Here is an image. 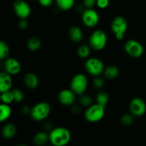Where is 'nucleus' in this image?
I'll return each mask as SVG.
<instances>
[{
	"label": "nucleus",
	"instance_id": "obj_1",
	"mask_svg": "<svg viewBox=\"0 0 146 146\" xmlns=\"http://www.w3.org/2000/svg\"><path fill=\"white\" fill-rule=\"evenodd\" d=\"M49 142L53 146H66L70 143L71 134L65 127H56L50 131Z\"/></svg>",
	"mask_w": 146,
	"mask_h": 146
},
{
	"label": "nucleus",
	"instance_id": "obj_2",
	"mask_svg": "<svg viewBox=\"0 0 146 146\" xmlns=\"http://www.w3.org/2000/svg\"><path fill=\"white\" fill-rule=\"evenodd\" d=\"M51 107L48 103L46 101H41L31 107L30 116L34 121L37 122L44 121L50 115Z\"/></svg>",
	"mask_w": 146,
	"mask_h": 146
},
{
	"label": "nucleus",
	"instance_id": "obj_3",
	"mask_svg": "<svg viewBox=\"0 0 146 146\" xmlns=\"http://www.w3.org/2000/svg\"><path fill=\"white\" fill-rule=\"evenodd\" d=\"M108 37L106 33L101 29L95 30L91 34L88 39V45L92 50L96 51H102L106 46Z\"/></svg>",
	"mask_w": 146,
	"mask_h": 146
},
{
	"label": "nucleus",
	"instance_id": "obj_4",
	"mask_svg": "<svg viewBox=\"0 0 146 146\" xmlns=\"http://www.w3.org/2000/svg\"><path fill=\"white\" fill-rule=\"evenodd\" d=\"M105 113L106 107L96 103L86 108L84 112V118L88 122L95 123L101 121L104 118Z\"/></svg>",
	"mask_w": 146,
	"mask_h": 146
},
{
	"label": "nucleus",
	"instance_id": "obj_5",
	"mask_svg": "<svg viewBox=\"0 0 146 146\" xmlns=\"http://www.w3.org/2000/svg\"><path fill=\"white\" fill-rule=\"evenodd\" d=\"M128 24L126 19L123 16H116L113 19L111 29L117 40H122L128 31Z\"/></svg>",
	"mask_w": 146,
	"mask_h": 146
},
{
	"label": "nucleus",
	"instance_id": "obj_6",
	"mask_svg": "<svg viewBox=\"0 0 146 146\" xmlns=\"http://www.w3.org/2000/svg\"><path fill=\"white\" fill-rule=\"evenodd\" d=\"M85 70L89 75L96 77L104 74L105 66L100 58L96 57H89L84 64Z\"/></svg>",
	"mask_w": 146,
	"mask_h": 146
},
{
	"label": "nucleus",
	"instance_id": "obj_7",
	"mask_svg": "<svg viewBox=\"0 0 146 146\" xmlns=\"http://www.w3.org/2000/svg\"><path fill=\"white\" fill-rule=\"evenodd\" d=\"M88 86V79L84 74H77L71 78L70 88L76 95L81 96L85 94Z\"/></svg>",
	"mask_w": 146,
	"mask_h": 146
},
{
	"label": "nucleus",
	"instance_id": "obj_8",
	"mask_svg": "<svg viewBox=\"0 0 146 146\" xmlns=\"http://www.w3.org/2000/svg\"><path fill=\"white\" fill-rule=\"evenodd\" d=\"M124 50L129 56L134 58H140L144 53V47L140 41L135 39H129L125 43Z\"/></svg>",
	"mask_w": 146,
	"mask_h": 146
},
{
	"label": "nucleus",
	"instance_id": "obj_9",
	"mask_svg": "<svg viewBox=\"0 0 146 146\" xmlns=\"http://www.w3.org/2000/svg\"><path fill=\"white\" fill-rule=\"evenodd\" d=\"M82 23L88 28H94L98 24L100 21L99 14L96 10L93 9H85L81 15Z\"/></svg>",
	"mask_w": 146,
	"mask_h": 146
},
{
	"label": "nucleus",
	"instance_id": "obj_10",
	"mask_svg": "<svg viewBox=\"0 0 146 146\" xmlns=\"http://www.w3.org/2000/svg\"><path fill=\"white\" fill-rule=\"evenodd\" d=\"M14 13L20 19H27L31 14V8L24 0H16L13 4Z\"/></svg>",
	"mask_w": 146,
	"mask_h": 146
},
{
	"label": "nucleus",
	"instance_id": "obj_11",
	"mask_svg": "<svg viewBox=\"0 0 146 146\" xmlns=\"http://www.w3.org/2000/svg\"><path fill=\"white\" fill-rule=\"evenodd\" d=\"M129 111L135 117H141L146 113V102L143 98L135 97L129 104Z\"/></svg>",
	"mask_w": 146,
	"mask_h": 146
},
{
	"label": "nucleus",
	"instance_id": "obj_12",
	"mask_svg": "<svg viewBox=\"0 0 146 146\" xmlns=\"http://www.w3.org/2000/svg\"><path fill=\"white\" fill-rule=\"evenodd\" d=\"M76 96V94L71 88H65L59 92L58 95V100L61 105L65 106H71L75 104Z\"/></svg>",
	"mask_w": 146,
	"mask_h": 146
},
{
	"label": "nucleus",
	"instance_id": "obj_13",
	"mask_svg": "<svg viewBox=\"0 0 146 146\" xmlns=\"http://www.w3.org/2000/svg\"><path fill=\"white\" fill-rule=\"evenodd\" d=\"M4 69L10 75H18L21 71V63L17 58L9 57L4 61Z\"/></svg>",
	"mask_w": 146,
	"mask_h": 146
},
{
	"label": "nucleus",
	"instance_id": "obj_14",
	"mask_svg": "<svg viewBox=\"0 0 146 146\" xmlns=\"http://www.w3.org/2000/svg\"><path fill=\"white\" fill-rule=\"evenodd\" d=\"M12 76L5 71L0 74V93L11 91L13 86Z\"/></svg>",
	"mask_w": 146,
	"mask_h": 146
},
{
	"label": "nucleus",
	"instance_id": "obj_15",
	"mask_svg": "<svg viewBox=\"0 0 146 146\" xmlns=\"http://www.w3.org/2000/svg\"><path fill=\"white\" fill-rule=\"evenodd\" d=\"M24 86L29 89H36L39 84L38 76L33 72H28L24 76L23 78Z\"/></svg>",
	"mask_w": 146,
	"mask_h": 146
},
{
	"label": "nucleus",
	"instance_id": "obj_16",
	"mask_svg": "<svg viewBox=\"0 0 146 146\" xmlns=\"http://www.w3.org/2000/svg\"><path fill=\"white\" fill-rule=\"evenodd\" d=\"M68 36L70 40L74 43H78L84 38V32L78 26H72L68 29Z\"/></svg>",
	"mask_w": 146,
	"mask_h": 146
},
{
	"label": "nucleus",
	"instance_id": "obj_17",
	"mask_svg": "<svg viewBox=\"0 0 146 146\" xmlns=\"http://www.w3.org/2000/svg\"><path fill=\"white\" fill-rule=\"evenodd\" d=\"M2 135L5 139L10 140L14 138L16 136L17 133V126L14 123H9L5 124L2 128Z\"/></svg>",
	"mask_w": 146,
	"mask_h": 146
},
{
	"label": "nucleus",
	"instance_id": "obj_18",
	"mask_svg": "<svg viewBox=\"0 0 146 146\" xmlns=\"http://www.w3.org/2000/svg\"><path fill=\"white\" fill-rule=\"evenodd\" d=\"M49 141V135L46 131H39L34 135L33 143L36 146H45Z\"/></svg>",
	"mask_w": 146,
	"mask_h": 146
},
{
	"label": "nucleus",
	"instance_id": "obj_19",
	"mask_svg": "<svg viewBox=\"0 0 146 146\" xmlns=\"http://www.w3.org/2000/svg\"><path fill=\"white\" fill-rule=\"evenodd\" d=\"M120 70L118 66L115 65H109L105 67L104 71V77L108 80H113L119 76Z\"/></svg>",
	"mask_w": 146,
	"mask_h": 146
},
{
	"label": "nucleus",
	"instance_id": "obj_20",
	"mask_svg": "<svg viewBox=\"0 0 146 146\" xmlns=\"http://www.w3.org/2000/svg\"><path fill=\"white\" fill-rule=\"evenodd\" d=\"M12 114V109L9 104H2L0 105V121L4 123L11 117Z\"/></svg>",
	"mask_w": 146,
	"mask_h": 146
},
{
	"label": "nucleus",
	"instance_id": "obj_21",
	"mask_svg": "<svg viewBox=\"0 0 146 146\" xmlns=\"http://www.w3.org/2000/svg\"><path fill=\"white\" fill-rule=\"evenodd\" d=\"M41 40L37 36H32L27 41V47L30 51L35 52L39 50L41 46Z\"/></svg>",
	"mask_w": 146,
	"mask_h": 146
},
{
	"label": "nucleus",
	"instance_id": "obj_22",
	"mask_svg": "<svg viewBox=\"0 0 146 146\" xmlns=\"http://www.w3.org/2000/svg\"><path fill=\"white\" fill-rule=\"evenodd\" d=\"M59 9L62 11H69L74 7L76 0H54Z\"/></svg>",
	"mask_w": 146,
	"mask_h": 146
},
{
	"label": "nucleus",
	"instance_id": "obj_23",
	"mask_svg": "<svg viewBox=\"0 0 146 146\" xmlns=\"http://www.w3.org/2000/svg\"><path fill=\"white\" fill-rule=\"evenodd\" d=\"M96 101L97 104L106 107L109 101V95L106 91L99 90L96 95Z\"/></svg>",
	"mask_w": 146,
	"mask_h": 146
},
{
	"label": "nucleus",
	"instance_id": "obj_24",
	"mask_svg": "<svg viewBox=\"0 0 146 146\" xmlns=\"http://www.w3.org/2000/svg\"><path fill=\"white\" fill-rule=\"evenodd\" d=\"M91 49L89 45H86V44H81L77 48V55L80 57L81 58H84V59H87L90 57L91 53Z\"/></svg>",
	"mask_w": 146,
	"mask_h": 146
},
{
	"label": "nucleus",
	"instance_id": "obj_25",
	"mask_svg": "<svg viewBox=\"0 0 146 146\" xmlns=\"http://www.w3.org/2000/svg\"><path fill=\"white\" fill-rule=\"evenodd\" d=\"M10 54V48L7 42L1 41L0 42V58L1 61H4L9 58Z\"/></svg>",
	"mask_w": 146,
	"mask_h": 146
},
{
	"label": "nucleus",
	"instance_id": "obj_26",
	"mask_svg": "<svg viewBox=\"0 0 146 146\" xmlns=\"http://www.w3.org/2000/svg\"><path fill=\"white\" fill-rule=\"evenodd\" d=\"M79 96L78 101H79V104L81 106L88 108L93 104V98L89 94H87L85 93V94H82Z\"/></svg>",
	"mask_w": 146,
	"mask_h": 146
},
{
	"label": "nucleus",
	"instance_id": "obj_27",
	"mask_svg": "<svg viewBox=\"0 0 146 146\" xmlns=\"http://www.w3.org/2000/svg\"><path fill=\"white\" fill-rule=\"evenodd\" d=\"M0 100H1L2 104H9L10 105L11 104L14 102V96H13L12 91H6V92L1 93L0 96Z\"/></svg>",
	"mask_w": 146,
	"mask_h": 146
},
{
	"label": "nucleus",
	"instance_id": "obj_28",
	"mask_svg": "<svg viewBox=\"0 0 146 146\" xmlns=\"http://www.w3.org/2000/svg\"><path fill=\"white\" fill-rule=\"evenodd\" d=\"M135 116L132 113H125L121 116V123L124 126H130L134 123Z\"/></svg>",
	"mask_w": 146,
	"mask_h": 146
},
{
	"label": "nucleus",
	"instance_id": "obj_29",
	"mask_svg": "<svg viewBox=\"0 0 146 146\" xmlns=\"http://www.w3.org/2000/svg\"><path fill=\"white\" fill-rule=\"evenodd\" d=\"M12 94L14 96V100L15 103L19 104L24 100V94L19 88H15V89L12 90Z\"/></svg>",
	"mask_w": 146,
	"mask_h": 146
},
{
	"label": "nucleus",
	"instance_id": "obj_30",
	"mask_svg": "<svg viewBox=\"0 0 146 146\" xmlns=\"http://www.w3.org/2000/svg\"><path fill=\"white\" fill-rule=\"evenodd\" d=\"M104 84H105V80H104V77H102L101 76L94 77V79H93V86H94V87L95 88L101 90L104 87Z\"/></svg>",
	"mask_w": 146,
	"mask_h": 146
},
{
	"label": "nucleus",
	"instance_id": "obj_31",
	"mask_svg": "<svg viewBox=\"0 0 146 146\" xmlns=\"http://www.w3.org/2000/svg\"><path fill=\"white\" fill-rule=\"evenodd\" d=\"M97 0H83V7L85 9H93L96 5Z\"/></svg>",
	"mask_w": 146,
	"mask_h": 146
},
{
	"label": "nucleus",
	"instance_id": "obj_32",
	"mask_svg": "<svg viewBox=\"0 0 146 146\" xmlns=\"http://www.w3.org/2000/svg\"><path fill=\"white\" fill-rule=\"evenodd\" d=\"M110 0H97L96 6L101 9H105L109 6Z\"/></svg>",
	"mask_w": 146,
	"mask_h": 146
},
{
	"label": "nucleus",
	"instance_id": "obj_33",
	"mask_svg": "<svg viewBox=\"0 0 146 146\" xmlns=\"http://www.w3.org/2000/svg\"><path fill=\"white\" fill-rule=\"evenodd\" d=\"M54 0H38V2L41 7H49L54 3Z\"/></svg>",
	"mask_w": 146,
	"mask_h": 146
},
{
	"label": "nucleus",
	"instance_id": "obj_34",
	"mask_svg": "<svg viewBox=\"0 0 146 146\" xmlns=\"http://www.w3.org/2000/svg\"><path fill=\"white\" fill-rule=\"evenodd\" d=\"M18 26H19V28L20 29L24 31V30H26L27 28H28L29 23L27 19H20L19 22L18 24Z\"/></svg>",
	"mask_w": 146,
	"mask_h": 146
},
{
	"label": "nucleus",
	"instance_id": "obj_35",
	"mask_svg": "<svg viewBox=\"0 0 146 146\" xmlns=\"http://www.w3.org/2000/svg\"><path fill=\"white\" fill-rule=\"evenodd\" d=\"M71 112L74 114H78L81 112V107L80 106L76 105V104H74V105L71 106Z\"/></svg>",
	"mask_w": 146,
	"mask_h": 146
},
{
	"label": "nucleus",
	"instance_id": "obj_36",
	"mask_svg": "<svg viewBox=\"0 0 146 146\" xmlns=\"http://www.w3.org/2000/svg\"><path fill=\"white\" fill-rule=\"evenodd\" d=\"M31 108H29V106H24L21 108V111L23 114H24V115H28V114H30V113H31Z\"/></svg>",
	"mask_w": 146,
	"mask_h": 146
},
{
	"label": "nucleus",
	"instance_id": "obj_37",
	"mask_svg": "<svg viewBox=\"0 0 146 146\" xmlns=\"http://www.w3.org/2000/svg\"><path fill=\"white\" fill-rule=\"evenodd\" d=\"M16 146H27V145H25V144H19V145H17Z\"/></svg>",
	"mask_w": 146,
	"mask_h": 146
}]
</instances>
